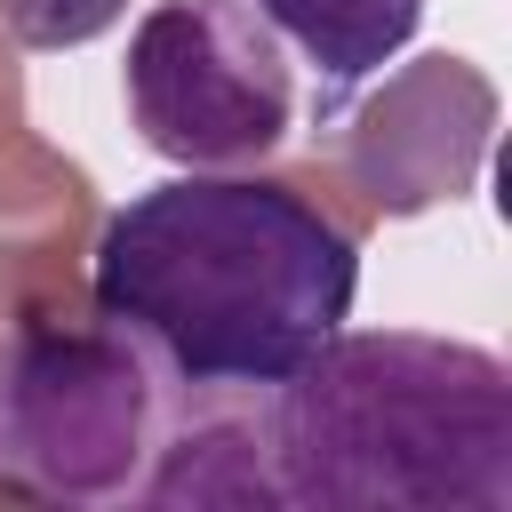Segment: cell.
I'll use <instances>...</instances> for the list:
<instances>
[{
    "label": "cell",
    "mask_w": 512,
    "mask_h": 512,
    "mask_svg": "<svg viewBox=\"0 0 512 512\" xmlns=\"http://www.w3.org/2000/svg\"><path fill=\"white\" fill-rule=\"evenodd\" d=\"M128 16V0H0V24L16 48H80L96 32H112Z\"/></svg>",
    "instance_id": "obj_9"
},
{
    "label": "cell",
    "mask_w": 512,
    "mask_h": 512,
    "mask_svg": "<svg viewBox=\"0 0 512 512\" xmlns=\"http://www.w3.org/2000/svg\"><path fill=\"white\" fill-rule=\"evenodd\" d=\"M128 120L176 168H248L288 136L296 80L248 0H160L128 32Z\"/></svg>",
    "instance_id": "obj_4"
},
{
    "label": "cell",
    "mask_w": 512,
    "mask_h": 512,
    "mask_svg": "<svg viewBox=\"0 0 512 512\" xmlns=\"http://www.w3.org/2000/svg\"><path fill=\"white\" fill-rule=\"evenodd\" d=\"M96 232V184L80 160L40 144L24 112H0V248H80Z\"/></svg>",
    "instance_id": "obj_7"
},
{
    "label": "cell",
    "mask_w": 512,
    "mask_h": 512,
    "mask_svg": "<svg viewBox=\"0 0 512 512\" xmlns=\"http://www.w3.org/2000/svg\"><path fill=\"white\" fill-rule=\"evenodd\" d=\"M488 144H496V80L472 56L432 48L352 112L336 176L360 192L368 216H424L480 184Z\"/></svg>",
    "instance_id": "obj_5"
},
{
    "label": "cell",
    "mask_w": 512,
    "mask_h": 512,
    "mask_svg": "<svg viewBox=\"0 0 512 512\" xmlns=\"http://www.w3.org/2000/svg\"><path fill=\"white\" fill-rule=\"evenodd\" d=\"M256 16L288 32L336 88H352L408 48V32L424 24V0H256Z\"/></svg>",
    "instance_id": "obj_8"
},
{
    "label": "cell",
    "mask_w": 512,
    "mask_h": 512,
    "mask_svg": "<svg viewBox=\"0 0 512 512\" xmlns=\"http://www.w3.org/2000/svg\"><path fill=\"white\" fill-rule=\"evenodd\" d=\"M360 232L280 176L192 168L104 216L88 312L128 328L176 392L248 400L296 376L352 312Z\"/></svg>",
    "instance_id": "obj_1"
},
{
    "label": "cell",
    "mask_w": 512,
    "mask_h": 512,
    "mask_svg": "<svg viewBox=\"0 0 512 512\" xmlns=\"http://www.w3.org/2000/svg\"><path fill=\"white\" fill-rule=\"evenodd\" d=\"M264 448L280 504L512 512V368L424 328H336L264 392Z\"/></svg>",
    "instance_id": "obj_2"
},
{
    "label": "cell",
    "mask_w": 512,
    "mask_h": 512,
    "mask_svg": "<svg viewBox=\"0 0 512 512\" xmlns=\"http://www.w3.org/2000/svg\"><path fill=\"white\" fill-rule=\"evenodd\" d=\"M192 424L152 440V472H136L144 504H280V472L264 448V416L216 408V392H192Z\"/></svg>",
    "instance_id": "obj_6"
},
{
    "label": "cell",
    "mask_w": 512,
    "mask_h": 512,
    "mask_svg": "<svg viewBox=\"0 0 512 512\" xmlns=\"http://www.w3.org/2000/svg\"><path fill=\"white\" fill-rule=\"evenodd\" d=\"M160 368L104 312L0 328V496L112 504L160 440Z\"/></svg>",
    "instance_id": "obj_3"
},
{
    "label": "cell",
    "mask_w": 512,
    "mask_h": 512,
    "mask_svg": "<svg viewBox=\"0 0 512 512\" xmlns=\"http://www.w3.org/2000/svg\"><path fill=\"white\" fill-rule=\"evenodd\" d=\"M0 112H24V64H16L8 24H0Z\"/></svg>",
    "instance_id": "obj_10"
}]
</instances>
